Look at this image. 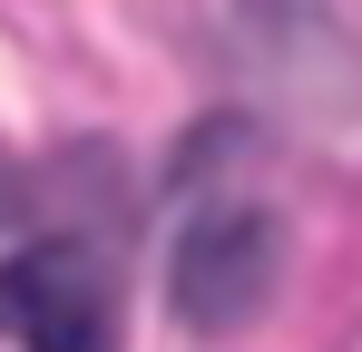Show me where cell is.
<instances>
[{
  "mask_svg": "<svg viewBox=\"0 0 362 352\" xmlns=\"http://www.w3.org/2000/svg\"><path fill=\"white\" fill-rule=\"evenodd\" d=\"M274 284H284V225H274L264 206H206V216H186L167 293H177V313L196 333L255 323V313L274 303Z\"/></svg>",
  "mask_w": 362,
  "mask_h": 352,
  "instance_id": "6da1fadb",
  "label": "cell"
},
{
  "mask_svg": "<svg viewBox=\"0 0 362 352\" xmlns=\"http://www.w3.org/2000/svg\"><path fill=\"white\" fill-rule=\"evenodd\" d=\"M0 333L20 352H118V293L88 245H20L0 264Z\"/></svg>",
  "mask_w": 362,
  "mask_h": 352,
  "instance_id": "7a4b0ae2",
  "label": "cell"
},
{
  "mask_svg": "<svg viewBox=\"0 0 362 352\" xmlns=\"http://www.w3.org/2000/svg\"><path fill=\"white\" fill-rule=\"evenodd\" d=\"M0 206H10V157H0Z\"/></svg>",
  "mask_w": 362,
  "mask_h": 352,
  "instance_id": "3957f363",
  "label": "cell"
}]
</instances>
